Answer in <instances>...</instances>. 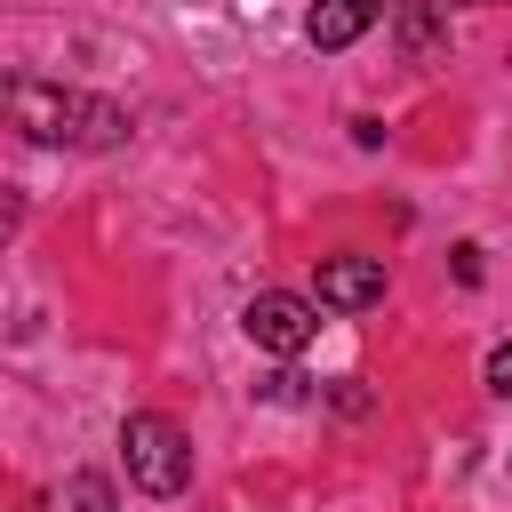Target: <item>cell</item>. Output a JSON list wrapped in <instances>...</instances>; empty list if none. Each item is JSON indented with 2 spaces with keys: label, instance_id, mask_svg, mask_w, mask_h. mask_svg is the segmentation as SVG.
<instances>
[{
  "label": "cell",
  "instance_id": "6da1fadb",
  "mask_svg": "<svg viewBox=\"0 0 512 512\" xmlns=\"http://www.w3.org/2000/svg\"><path fill=\"white\" fill-rule=\"evenodd\" d=\"M8 112L32 144H80V152H112L128 136V112L80 88H48V80H8Z\"/></svg>",
  "mask_w": 512,
  "mask_h": 512
},
{
  "label": "cell",
  "instance_id": "7a4b0ae2",
  "mask_svg": "<svg viewBox=\"0 0 512 512\" xmlns=\"http://www.w3.org/2000/svg\"><path fill=\"white\" fill-rule=\"evenodd\" d=\"M120 448H128V480H136L144 496H176V488L192 480V440H184V424H168L160 408H136V416L120 424Z\"/></svg>",
  "mask_w": 512,
  "mask_h": 512
},
{
  "label": "cell",
  "instance_id": "3957f363",
  "mask_svg": "<svg viewBox=\"0 0 512 512\" xmlns=\"http://www.w3.org/2000/svg\"><path fill=\"white\" fill-rule=\"evenodd\" d=\"M240 328H248V344H264V352L296 360V352L320 336V296H288V288H264V296H248Z\"/></svg>",
  "mask_w": 512,
  "mask_h": 512
},
{
  "label": "cell",
  "instance_id": "277c9868",
  "mask_svg": "<svg viewBox=\"0 0 512 512\" xmlns=\"http://www.w3.org/2000/svg\"><path fill=\"white\" fill-rule=\"evenodd\" d=\"M320 304H328V312H368V304H384V264H376V256H328V264H320Z\"/></svg>",
  "mask_w": 512,
  "mask_h": 512
},
{
  "label": "cell",
  "instance_id": "5b68a950",
  "mask_svg": "<svg viewBox=\"0 0 512 512\" xmlns=\"http://www.w3.org/2000/svg\"><path fill=\"white\" fill-rule=\"evenodd\" d=\"M384 16V0H312V16H304V40L320 48V56H336V48H352L368 24Z\"/></svg>",
  "mask_w": 512,
  "mask_h": 512
},
{
  "label": "cell",
  "instance_id": "8992f818",
  "mask_svg": "<svg viewBox=\"0 0 512 512\" xmlns=\"http://www.w3.org/2000/svg\"><path fill=\"white\" fill-rule=\"evenodd\" d=\"M440 48H448L440 8H432V0H408V8H400V56H408V64H432Z\"/></svg>",
  "mask_w": 512,
  "mask_h": 512
},
{
  "label": "cell",
  "instance_id": "52a82bcc",
  "mask_svg": "<svg viewBox=\"0 0 512 512\" xmlns=\"http://www.w3.org/2000/svg\"><path fill=\"white\" fill-rule=\"evenodd\" d=\"M64 496H72V512H112V480L104 472H72Z\"/></svg>",
  "mask_w": 512,
  "mask_h": 512
},
{
  "label": "cell",
  "instance_id": "ba28073f",
  "mask_svg": "<svg viewBox=\"0 0 512 512\" xmlns=\"http://www.w3.org/2000/svg\"><path fill=\"white\" fill-rule=\"evenodd\" d=\"M488 392H496V400H512V344H496V352H488Z\"/></svg>",
  "mask_w": 512,
  "mask_h": 512
}]
</instances>
